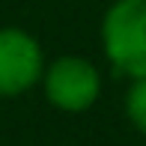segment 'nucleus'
Wrapping results in <instances>:
<instances>
[{
    "label": "nucleus",
    "instance_id": "nucleus-2",
    "mask_svg": "<svg viewBox=\"0 0 146 146\" xmlns=\"http://www.w3.org/2000/svg\"><path fill=\"white\" fill-rule=\"evenodd\" d=\"M102 81L90 60L84 57H60L48 66L45 75V96L60 110H87L96 104Z\"/></svg>",
    "mask_w": 146,
    "mask_h": 146
},
{
    "label": "nucleus",
    "instance_id": "nucleus-3",
    "mask_svg": "<svg viewBox=\"0 0 146 146\" xmlns=\"http://www.w3.org/2000/svg\"><path fill=\"white\" fill-rule=\"evenodd\" d=\"M42 48L24 30H0V96H18L42 78Z\"/></svg>",
    "mask_w": 146,
    "mask_h": 146
},
{
    "label": "nucleus",
    "instance_id": "nucleus-1",
    "mask_svg": "<svg viewBox=\"0 0 146 146\" xmlns=\"http://www.w3.org/2000/svg\"><path fill=\"white\" fill-rule=\"evenodd\" d=\"M104 54L128 78H146V0H116L102 24Z\"/></svg>",
    "mask_w": 146,
    "mask_h": 146
},
{
    "label": "nucleus",
    "instance_id": "nucleus-4",
    "mask_svg": "<svg viewBox=\"0 0 146 146\" xmlns=\"http://www.w3.org/2000/svg\"><path fill=\"white\" fill-rule=\"evenodd\" d=\"M125 113H128L131 125L137 131L146 134V78H137L134 87L128 90V98H125Z\"/></svg>",
    "mask_w": 146,
    "mask_h": 146
}]
</instances>
